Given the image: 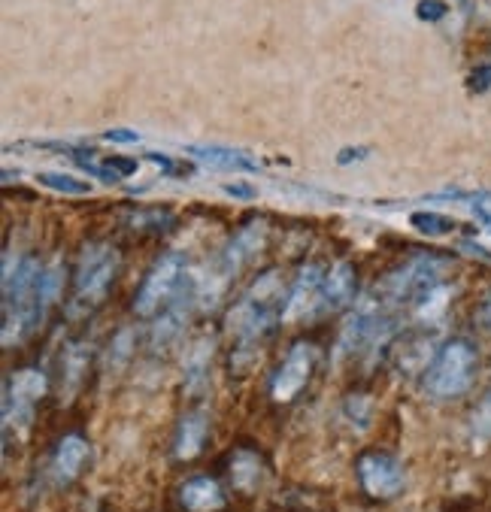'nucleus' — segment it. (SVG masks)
Returning <instances> with one entry per match:
<instances>
[{"instance_id": "nucleus-8", "label": "nucleus", "mask_w": 491, "mask_h": 512, "mask_svg": "<svg viewBox=\"0 0 491 512\" xmlns=\"http://www.w3.org/2000/svg\"><path fill=\"white\" fill-rule=\"evenodd\" d=\"M355 476L370 500H395L407 488L404 464L382 449H364L355 461Z\"/></svg>"}, {"instance_id": "nucleus-27", "label": "nucleus", "mask_w": 491, "mask_h": 512, "mask_svg": "<svg viewBox=\"0 0 491 512\" xmlns=\"http://www.w3.org/2000/svg\"><path fill=\"white\" fill-rule=\"evenodd\" d=\"M131 225L140 228V231H164V228L173 225V216L170 213H161V210H149V213L131 216Z\"/></svg>"}, {"instance_id": "nucleus-13", "label": "nucleus", "mask_w": 491, "mask_h": 512, "mask_svg": "<svg viewBox=\"0 0 491 512\" xmlns=\"http://www.w3.org/2000/svg\"><path fill=\"white\" fill-rule=\"evenodd\" d=\"M210 440V416L204 409H188L176 425L173 437V458L176 461H194Z\"/></svg>"}, {"instance_id": "nucleus-12", "label": "nucleus", "mask_w": 491, "mask_h": 512, "mask_svg": "<svg viewBox=\"0 0 491 512\" xmlns=\"http://www.w3.org/2000/svg\"><path fill=\"white\" fill-rule=\"evenodd\" d=\"M176 500L185 512H225L228 506V497L219 479L204 476V473L185 479L176 491Z\"/></svg>"}, {"instance_id": "nucleus-2", "label": "nucleus", "mask_w": 491, "mask_h": 512, "mask_svg": "<svg viewBox=\"0 0 491 512\" xmlns=\"http://www.w3.org/2000/svg\"><path fill=\"white\" fill-rule=\"evenodd\" d=\"M43 264L40 258H22L13 267V258L4 261V349L28 340L46 319V306L40 297Z\"/></svg>"}, {"instance_id": "nucleus-23", "label": "nucleus", "mask_w": 491, "mask_h": 512, "mask_svg": "<svg viewBox=\"0 0 491 512\" xmlns=\"http://www.w3.org/2000/svg\"><path fill=\"white\" fill-rule=\"evenodd\" d=\"M410 222H413V228H416L419 234H428V237H443V234H449V231H455V228H458V222H455V219L440 216V213H431V210L413 213V216H410Z\"/></svg>"}, {"instance_id": "nucleus-34", "label": "nucleus", "mask_w": 491, "mask_h": 512, "mask_svg": "<svg viewBox=\"0 0 491 512\" xmlns=\"http://www.w3.org/2000/svg\"><path fill=\"white\" fill-rule=\"evenodd\" d=\"M479 325L485 328V331H491V291L482 297V303H479Z\"/></svg>"}, {"instance_id": "nucleus-4", "label": "nucleus", "mask_w": 491, "mask_h": 512, "mask_svg": "<svg viewBox=\"0 0 491 512\" xmlns=\"http://www.w3.org/2000/svg\"><path fill=\"white\" fill-rule=\"evenodd\" d=\"M119 273V252L110 243H91L79 255L76 279H73V300H70V316H85L101 303L113 279Z\"/></svg>"}, {"instance_id": "nucleus-32", "label": "nucleus", "mask_w": 491, "mask_h": 512, "mask_svg": "<svg viewBox=\"0 0 491 512\" xmlns=\"http://www.w3.org/2000/svg\"><path fill=\"white\" fill-rule=\"evenodd\" d=\"M104 140H110V143H137L140 134L137 131H128V128H113V131L104 134Z\"/></svg>"}, {"instance_id": "nucleus-22", "label": "nucleus", "mask_w": 491, "mask_h": 512, "mask_svg": "<svg viewBox=\"0 0 491 512\" xmlns=\"http://www.w3.org/2000/svg\"><path fill=\"white\" fill-rule=\"evenodd\" d=\"M470 437L476 446L491 443V388L482 394V400L476 403V409L470 413Z\"/></svg>"}, {"instance_id": "nucleus-5", "label": "nucleus", "mask_w": 491, "mask_h": 512, "mask_svg": "<svg viewBox=\"0 0 491 512\" xmlns=\"http://www.w3.org/2000/svg\"><path fill=\"white\" fill-rule=\"evenodd\" d=\"M449 270H452V258H446V255H437V252L416 255L407 264H401L395 273L385 276L382 297L388 303H416L428 291L446 285Z\"/></svg>"}, {"instance_id": "nucleus-19", "label": "nucleus", "mask_w": 491, "mask_h": 512, "mask_svg": "<svg viewBox=\"0 0 491 512\" xmlns=\"http://www.w3.org/2000/svg\"><path fill=\"white\" fill-rule=\"evenodd\" d=\"M88 361H91V346L88 343H70L64 349V358H61V391L67 397L76 394V388L82 385V379L88 373Z\"/></svg>"}, {"instance_id": "nucleus-15", "label": "nucleus", "mask_w": 491, "mask_h": 512, "mask_svg": "<svg viewBox=\"0 0 491 512\" xmlns=\"http://www.w3.org/2000/svg\"><path fill=\"white\" fill-rule=\"evenodd\" d=\"M322 270L316 264H304L298 279L288 288V303H285V319H304L307 313H313V306H319V294H322Z\"/></svg>"}, {"instance_id": "nucleus-33", "label": "nucleus", "mask_w": 491, "mask_h": 512, "mask_svg": "<svg viewBox=\"0 0 491 512\" xmlns=\"http://www.w3.org/2000/svg\"><path fill=\"white\" fill-rule=\"evenodd\" d=\"M225 194L240 197V200H252V197H255V188L246 185V182H234V185H225Z\"/></svg>"}, {"instance_id": "nucleus-17", "label": "nucleus", "mask_w": 491, "mask_h": 512, "mask_svg": "<svg viewBox=\"0 0 491 512\" xmlns=\"http://www.w3.org/2000/svg\"><path fill=\"white\" fill-rule=\"evenodd\" d=\"M352 297H355V267L349 261H340L322 279L319 306H322L325 313H334V310H343V306H349Z\"/></svg>"}, {"instance_id": "nucleus-30", "label": "nucleus", "mask_w": 491, "mask_h": 512, "mask_svg": "<svg viewBox=\"0 0 491 512\" xmlns=\"http://www.w3.org/2000/svg\"><path fill=\"white\" fill-rule=\"evenodd\" d=\"M467 85H470V91H476V94L488 91V88H491V64H476V67L470 70V76H467Z\"/></svg>"}, {"instance_id": "nucleus-35", "label": "nucleus", "mask_w": 491, "mask_h": 512, "mask_svg": "<svg viewBox=\"0 0 491 512\" xmlns=\"http://www.w3.org/2000/svg\"><path fill=\"white\" fill-rule=\"evenodd\" d=\"M461 249H467V252L479 255L482 261H491V252H488V249H482V246H476V243H461Z\"/></svg>"}, {"instance_id": "nucleus-14", "label": "nucleus", "mask_w": 491, "mask_h": 512, "mask_svg": "<svg viewBox=\"0 0 491 512\" xmlns=\"http://www.w3.org/2000/svg\"><path fill=\"white\" fill-rule=\"evenodd\" d=\"M264 240H267V231H264V222H252L249 228H243L240 234H234V240L225 246L222 258H219V267H222V276L231 279L243 270V264H249L261 249H264Z\"/></svg>"}, {"instance_id": "nucleus-3", "label": "nucleus", "mask_w": 491, "mask_h": 512, "mask_svg": "<svg viewBox=\"0 0 491 512\" xmlns=\"http://www.w3.org/2000/svg\"><path fill=\"white\" fill-rule=\"evenodd\" d=\"M479 370V346L467 337L446 340L422 373V388L431 400H455L473 388Z\"/></svg>"}, {"instance_id": "nucleus-1", "label": "nucleus", "mask_w": 491, "mask_h": 512, "mask_svg": "<svg viewBox=\"0 0 491 512\" xmlns=\"http://www.w3.org/2000/svg\"><path fill=\"white\" fill-rule=\"evenodd\" d=\"M285 303H288V285L282 279V270L270 267L264 270L249 291L231 306V313L225 319V328L234 337V355L231 364L240 358H249L258 343L273 331L279 319H285Z\"/></svg>"}, {"instance_id": "nucleus-25", "label": "nucleus", "mask_w": 491, "mask_h": 512, "mask_svg": "<svg viewBox=\"0 0 491 512\" xmlns=\"http://www.w3.org/2000/svg\"><path fill=\"white\" fill-rule=\"evenodd\" d=\"M343 413H346V419H349V425L355 431H367L370 416H373V403H370L367 394H349L346 403H343Z\"/></svg>"}, {"instance_id": "nucleus-16", "label": "nucleus", "mask_w": 491, "mask_h": 512, "mask_svg": "<svg viewBox=\"0 0 491 512\" xmlns=\"http://www.w3.org/2000/svg\"><path fill=\"white\" fill-rule=\"evenodd\" d=\"M264 476H267V464L258 449L240 446L228 455V479L240 494H255L261 488Z\"/></svg>"}, {"instance_id": "nucleus-29", "label": "nucleus", "mask_w": 491, "mask_h": 512, "mask_svg": "<svg viewBox=\"0 0 491 512\" xmlns=\"http://www.w3.org/2000/svg\"><path fill=\"white\" fill-rule=\"evenodd\" d=\"M416 16L422 22H440L449 16V7H446V0H419L416 4Z\"/></svg>"}, {"instance_id": "nucleus-37", "label": "nucleus", "mask_w": 491, "mask_h": 512, "mask_svg": "<svg viewBox=\"0 0 491 512\" xmlns=\"http://www.w3.org/2000/svg\"><path fill=\"white\" fill-rule=\"evenodd\" d=\"M461 4H464V7H467V0H461Z\"/></svg>"}, {"instance_id": "nucleus-28", "label": "nucleus", "mask_w": 491, "mask_h": 512, "mask_svg": "<svg viewBox=\"0 0 491 512\" xmlns=\"http://www.w3.org/2000/svg\"><path fill=\"white\" fill-rule=\"evenodd\" d=\"M137 167H140V161H134V158H107L104 161V170H107V179H125V176H134L137 173Z\"/></svg>"}, {"instance_id": "nucleus-36", "label": "nucleus", "mask_w": 491, "mask_h": 512, "mask_svg": "<svg viewBox=\"0 0 491 512\" xmlns=\"http://www.w3.org/2000/svg\"><path fill=\"white\" fill-rule=\"evenodd\" d=\"M473 216H476L485 228H491V213H488L485 207H476V210H473Z\"/></svg>"}, {"instance_id": "nucleus-20", "label": "nucleus", "mask_w": 491, "mask_h": 512, "mask_svg": "<svg viewBox=\"0 0 491 512\" xmlns=\"http://www.w3.org/2000/svg\"><path fill=\"white\" fill-rule=\"evenodd\" d=\"M188 155L201 158L210 167H222V170H258V161H252L246 152L228 149V146H188Z\"/></svg>"}, {"instance_id": "nucleus-21", "label": "nucleus", "mask_w": 491, "mask_h": 512, "mask_svg": "<svg viewBox=\"0 0 491 512\" xmlns=\"http://www.w3.org/2000/svg\"><path fill=\"white\" fill-rule=\"evenodd\" d=\"M210 352H213V340H198L191 349V355L185 358V391L198 394L207 388L210 379Z\"/></svg>"}, {"instance_id": "nucleus-18", "label": "nucleus", "mask_w": 491, "mask_h": 512, "mask_svg": "<svg viewBox=\"0 0 491 512\" xmlns=\"http://www.w3.org/2000/svg\"><path fill=\"white\" fill-rule=\"evenodd\" d=\"M440 346H434V337L428 331H416V334H407L401 337L398 349L391 352V358H395V367L401 373H425V367L431 364V358L437 355Z\"/></svg>"}, {"instance_id": "nucleus-7", "label": "nucleus", "mask_w": 491, "mask_h": 512, "mask_svg": "<svg viewBox=\"0 0 491 512\" xmlns=\"http://www.w3.org/2000/svg\"><path fill=\"white\" fill-rule=\"evenodd\" d=\"M185 267H188V261L179 252H170V255H164V258H158L152 264V270L146 273L143 285L134 294V313L140 319L158 316L164 306L173 300V294L179 291V285L185 279Z\"/></svg>"}, {"instance_id": "nucleus-9", "label": "nucleus", "mask_w": 491, "mask_h": 512, "mask_svg": "<svg viewBox=\"0 0 491 512\" xmlns=\"http://www.w3.org/2000/svg\"><path fill=\"white\" fill-rule=\"evenodd\" d=\"M316 364H319V346L310 340H298L285 352L282 364L270 376V397L276 403H291L310 385Z\"/></svg>"}, {"instance_id": "nucleus-10", "label": "nucleus", "mask_w": 491, "mask_h": 512, "mask_svg": "<svg viewBox=\"0 0 491 512\" xmlns=\"http://www.w3.org/2000/svg\"><path fill=\"white\" fill-rule=\"evenodd\" d=\"M194 303H198V282L185 276L182 285H179V291L173 294V300L158 313L155 328H152V334H149V343H152L155 352H158V349L164 352V349H170V346L179 340V334H182L185 325H188V313H191V306H194Z\"/></svg>"}, {"instance_id": "nucleus-6", "label": "nucleus", "mask_w": 491, "mask_h": 512, "mask_svg": "<svg viewBox=\"0 0 491 512\" xmlns=\"http://www.w3.org/2000/svg\"><path fill=\"white\" fill-rule=\"evenodd\" d=\"M49 388V379L37 367H22L7 376L4 382V434L25 431L34 422L37 403L43 400Z\"/></svg>"}, {"instance_id": "nucleus-26", "label": "nucleus", "mask_w": 491, "mask_h": 512, "mask_svg": "<svg viewBox=\"0 0 491 512\" xmlns=\"http://www.w3.org/2000/svg\"><path fill=\"white\" fill-rule=\"evenodd\" d=\"M37 182L52 188V191H64V194H91L88 182H82L76 176H67V173H40Z\"/></svg>"}, {"instance_id": "nucleus-24", "label": "nucleus", "mask_w": 491, "mask_h": 512, "mask_svg": "<svg viewBox=\"0 0 491 512\" xmlns=\"http://www.w3.org/2000/svg\"><path fill=\"white\" fill-rule=\"evenodd\" d=\"M131 355H134V331H131V328H122V331L113 337V343H110L107 370H113V373H122V367L131 361Z\"/></svg>"}, {"instance_id": "nucleus-31", "label": "nucleus", "mask_w": 491, "mask_h": 512, "mask_svg": "<svg viewBox=\"0 0 491 512\" xmlns=\"http://www.w3.org/2000/svg\"><path fill=\"white\" fill-rule=\"evenodd\" d=\"M367 155H370V149H367V146H346V149H340V152H337V164L349 167V164L364 161Z\"/></svg>"}, {"instance_id": "nucleus-11", "label": "nucleus", "mask_w": 491, "mask_h": 512, "mask_svg": "<svg viewBox=\"0 0 491 512\" xmlns=\"http://www.w3.org/2000/svg\"><path fill=\"white\" fill-rule=\"evenodd\" d=\"M88 461H91V443L82 434H76V431L73 434H64L55 443V449H52L49 476H52V482L58 488H67V485H73L82 476V470L88 467Z\"/></svg>"}]
</instances>
